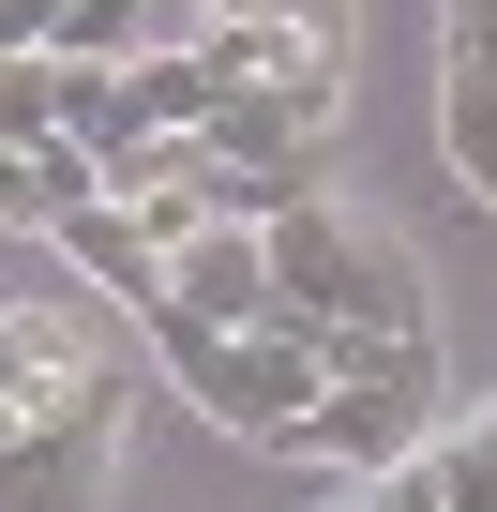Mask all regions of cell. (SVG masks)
Masks as SVG:
<instances>
[{
  "mask_svg": "<svg viewBox=\"0 0 497 512\" xmlns=\"http://www.w3.org/2000/svg\"><path fill=\"white\" fill-rule=\"evenodd\" d=\"M272 241V317L287 332H317V347H422L437 317H422V256L392 241V226H362L347 196H302L287 226H257Z\"/></svg>",
  "mask_w": 497,
  "mask_h": 512,
  "instance_id": "1",
  "label": "cell"
},
{
  "mask_svg": "<svg viewBox=\"0 0 497 512\" xmlns=\"http://www.w3.org/2000/svg\"><path fill=\"white\" fill-rule=\"evenodd\" d=\"M136 332L166 347V377H181L241 452H302V422H317V392H332L317 332H287V317H272V332H196V317H166V302H151Z\"/></svg>",
  "mask_w": 497,
  "mask_h": 512,
  "instance_id": "2",
  "label": "cell"
},
{
  "mask_svg": "<svg viewBox=\"0 0 497 512\" xmlns=\"http://www.w3.org/2000/svg\"><path fill=\"white\" fill-rule=\"evenodd\" d=\"M211 106H347V0H226L181 46Z\"/></svg>",
  "mask_w": 497,
  "mask_h": 512,
  "instance_id": "3",
  "label": "cell"
},
{
  "mask_svg": "<svg viewBox=\"0 0 497 512\" xmlns=\"http://www.w3.org/2000/svg\"><path fill=\"white\" fill-rule=\"evenodd\" d=\"M332 362V392H317V422H302V452L317 467H407L422 437H437V332L422 347H317Z\"/></svg>",
  "mask_w": 497,
  "mask_h": 512,
  "instance_id": "4",
  "label": "cell"
},
{
  "mask_svg": "<svg viewBox=\"0 0 497 512\" xmlns=\"http://www.w3.org/2000/svg\"><path fill=\"white\" fill-rule=\"evenodd\" d=\"M16 437H121V362L46 302L0 317V452Z\"/></svg>",
  "mask_w": 497,
  "mask_h": 512,
  "instance_id": "5",
  "label": "cell"
},
{
  "mask_svg": "<svg viewBox=\"0 0 497 512\" xmlns=\"http://www.w3.org/2000/svg\"><path fill=\"white\" fill-rule=\"evenodd\" d=\"M166 317H196V332H272V241L257 226H196L166 256Z\"/></svg>",
  "mask_w": 497,
  "mask_h": 512,
  "instance_id": "6",
  "label": "cell"
},
{
  "mask_svg": "<svg viewBox=\"0 0 497 512\" xmlns=\"http://www.w3.org/2000/svg\"><path fill=\"white\" fill-rule=\"evenodd\" d=\"M317 136H332V106H211L196 166L211 181H317Z\"/></svg>",
  "mask_w": 497,
  "mask_h": 512,
  "instance_id": "7",
  "label": "cell"
},
{
  "mask_svg": "<svg viewBox=\"0 0 497 512\" xmlns=\"http://www.w3.org/2000/svg\"><path fill=\"white\" fill-rule=\"evenodd\" d=\"M121 437H16L0 452V512H106Z\"/></svg>",
  "mask_w": 497,
  "mask_h": 512,
  "instance_id": "8",
  "label": "cell"
},
{
  "mask_svg": "<svg viewBox=\"0 0 497 512\" xmlns=\"http://www.w3.org/2000/svg\"><path fill=\"white\" fill-rule=\"evenodd\" d=\"M46 241L76 256V272H91V287H121V317H151V302H166V256H151V241H136V226L106 211V196H76V211H61Z\"/></svg>",
  "mask_w": 497,
  "mask_h": 512,
  "instance_id": "9",
  "label": "cell"
},
{
  "mask_svg": "<svg viewBox=\"0 0 497 512\" xmlns=\"http://www.w3.org/2000/svg\"><path fill=\"white\" fill-rule=\"evenodd\" d=\"M76 196H106L76 136H46V151H0V226H61Z\"/></svg>",
  "mask_w": 497,
  "mask_h": 512,
  "instance_id": "10",
  "label": "cell"
},
{
  "mask_svg": "<svg viewBox=\"0 0 497 512\" xmlns=\"http://www.w3.org/2000/svg\"><path fill=\"white\" fill-rule=\"evenodd\" d=\"M407 467H422V497H437V512H497V407H482V422H437Z\"/></svg>",
  "mask_w": 497,
  "mask_h": 512,
  "instance_id": "11",
  "label": "cell"
},
{
  "mask_svg": "<svg viewBox=\"0 0 497 512\" xmlns=\"http://www.w3.org/2000/svg\"><path fill=\"white\" fill-rule=\"evenodd\" d=\"M437 136H452V181L497 211V91H482V76H452V91H437Z\"/></svg>",
  "mask_w": 497,
  "mask_h": 512,
  "instance_id": "12",
  "label": "cell"
},
{
  "mask_svg": "<svg viewBox=\"0 0 497 512\" xmlns=\"http://www.w3.org/2000/svg\"><path fill=\"white\" fill-rule=\"evenodd\" d=\"M61 136V61H0V151H46Z\"/></svg>",
  "mask_w": 497,
  "mask_h": 512,
  "instance_id": "13",
  "label": "cell"
},
{
  "mask_svg": "<svg viewBox=\"0 0 497 512\" xmlns=\"http://www.w3.org/2000/svg\"><path fill=\"white\" fill-rule=\"evenodd\" d=\"M452 76H497V0H452Z\"/></svg>",
  "mask_w": 497,
  "mask_h": 512,
  "instance_id": "14",
  "label": "cell"
},
{
  "mask_svg": "<svg viewBox=\"0 0 497 512\" xmlns=\"http://www.w3.org/2000/svg\"><path fill=\"white\" fill-rule=\"evenodd\" d=\"M377 512H437V497H422V467H392V482H377Z\"/></svg>",
  "mask_w": 497,
  "mask_h": 512,
  "instance_id": "15",
  "label": "cell"
},
{
  "mask_svg": "<svg viewBox=\"0 0 497 512\" xmlns=\"http://www.w3.org/2000/svg\"><path fill=\"white\" fill-rule=\"evenodd\" d=\"M196 16H226V0H196Z\"/></svg>",
  "mask_w": 497,
  "mask_h": 512,
  "instance_id": "16",
  "label": "cell"
},
{
  "mask_svg": "<svg viewBox=\"0 0 497 512\" xmlns=\"http://www.w3.org/2000/svg\"><path fill=\"white\" fill-rule=\"evenodd\" d=\"M0 317H16V302H0Z\"/></svg>",
  "mask_w": 497,
  "mask_h": 512,
  "instance_id": "17",
  "label": "cell"
}]
</instances>
